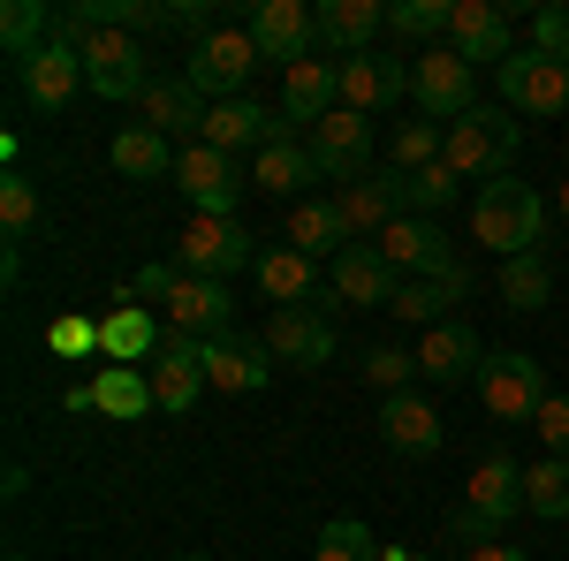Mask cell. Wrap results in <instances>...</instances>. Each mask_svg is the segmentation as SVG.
Returning a JSON list of instances; mask_svg holds the SVG:
<instances>
[{
    "label": "cell",
    "instance_id": "cell-44",
    "mask_svg": "<svg viewBox=\"0 0 569 561\" xmlns=\"http://www.w3.org/2000/svg\"><path fill=\"white\" fill-rule=\"evenodd\" d=\"M46 349H53V357H99V319H77V311L53 319V327H46Z\"/></svg>",
    "mask_w": 569,
    "mask_h": 561
},
{
    "label": "cell",
    "instance_id": "cell-47",
    "mask_svg": "<svg viewBox=\"0 0 569 561\" xmlns=\"http://www.w3.org/2000/svg\"><path fill=\"white\" fill-rule=\"evenodd\" d=\"M463 561H531V554H525V547H501V539H493V547H471Z\"/></svg>",
    "mask_w": 569,
    "mask_h": 561
},
{
    "label": "cell",
    "instance_id": "cell-8",
    "mask_svg": "<svg viewBox=\"0 0 569 561\" xmlns=\"http://www.w3.org/2000/svg\"><path fill=\"white\" fill-rule=\"evenodd\" d=\"M410 99H418V114H433V122H463L471 107H479V91H471V61L456 53V46H426L418 61H410Z\"/></svg>",
    "mask_w": 569,
    "mask_h": 561
},
{
    "label": "cell",
    "instance_id": "cell-13",
    "mask_svg": "<svg viewBox=\"0 0 569 561\" xmlns=\"http://www.w3.org/2000/svg\"><path fill=\"white\" fill-rule=\"evenodd\" d=\"M335 107H342V61L311 53L297 69H281V107H273V114H281L289 130H319Z\"/></svg>",
    "mask_w": 569,
    "mask_h": 561
},
{
    "label": "cell",
    "instance_id": "cell-15",
    "mask_svg": "<svg viewBox=\"0 0 569 561\" xmlns=\"http://www.w3.org/2000/svg\"><path fill=\"white\" fill-rule=\"evenodd\" d=\"M305 144H311V160H319V174H335L342 190L372 174V122H365V114H350V107H335V114H327Z\"/></svg>",
    "mask_w": 569,
    "mask_h": 561
},
{
    "label": "cell",
    "instance_id": "cell-36",
    "mask_svg": "<svg viewBox=\"0 0 569 561\" xmlns=\"http://www.w3.org/2000/svg\"><path fill=\"white\" fill-rule=\"evenodd\" d=\"M525 509L539 523H569V463L562 455H547V463L525 471Z\"/></svg>",
    "mask_w": 569,
    "mask_h": 561
},
{
    "label": "cell",
    "instance_id": "cell-46",
    "mask_svg": "<svg viewBox=\"0 0 569 561\" xmlns=\"http://www.w3.org/2000/svg\"><path fill=\"white\" fill-rule=\"evenodd\" d=\"M531 432L547 440V455H562V463H569V394H547V410L531 418Z\"/></svg>",
    "mask_w": 569,
    "mask_h": 561
},
{
    "label": "cell",
    "instance_id": "cell-50",
    "mask_svg": "<svg viewBox=\"0 0 569 561\" xmlns=\"http://www.w3.org/2000/svg\"><path fill=\"white\" fill-rule=\"evenodd\" d=\"M16 561H31V554H16Z\"/></svg>",
    "mask_w": 569,
    "mask_h": 561
},
{
    "label": "cell",
    "instance_id": "cell-35",
    "mask_svg": "<svg viewBox=\"0 0 569 561\" xmlns=\"http://www.w3.org/2000/svg\"><path fill=\"white\" fill-rule=\"evenodd\" d=\"M91 394H99V410H107V418H122V425L152 418V380H144L137 364H107V372L91 380Z\"/></svg>",
    "mask_w": 569,
    "mask_h": 561
},
{
    "label": "cell",
    "instance_id": "cell-11",
    "mask_svg": "<svg viewBox=\"0 0 569 561\" xmlns=\"http://www.w3.org/2000/svg\"><path fill=\"white\" fill-rule=\"evenodd\" d=\"M176 190L198 206L206 220H236V206H243V174H236V160L228 152H213V144H182V160H176Z\"/></svg>",
    "mask_w": 569,
    "mask_h": 561
},
{
    "label": "cell",
    "instance_id": "cell-39",
    "mask_svg": "<svg viewBox=\"0 0 569 561\" xmlns=\"http://www.w3.org/2000/svg\"><path fill=\"white\" fill-rule=\"evenodd\" d=\"M402 198H410V213H448L456 198H463V174L448 168V160H433V168H418V174H402Z\"/></svg>",
    "mask_w": 569,
    "mask_h": 561
},
{
    "label": "cell",
    "instance_id": "cell-28",
    "mask_svg": "<svg viewBox=\"0 0 569 561\" xmlns=\"http://www.w3.org/2000/svg\"><path fill=\"white\" fill-rule=\"evenodd\" d=\"M206 107H213V99L190 84V77H168V84L144 91V130H160L168 144H176V137L198 144V137H206Z\"/></svg>",
    "mask_w": 569,
    "mask_h": 561
},
{
    "label": "cell",
    "instance_id": "cell-12",
    "mask_svg": "<svg viewBox=\"0 0 569 561\" xmlns=\"http://www.w3.org/2000/svg\"><path fill=\"white\" fill-rule=\"evenodd\" d=\"M493 77H501V107H517V114L555 122V114L569 107V69H562V61H547V53H531V46H525V53H509Z\"/></svg>",
    "mask_w": 569,
    "mask_h": 561
},
{
    "label": "cell",
    "instance_id": "cell-43",
    "mask_svg": "<svg viewBox=\"0 0 569 561\" xmlns=\"http://www.w3.org/2000/svg\"><path fill=\"white\" fill-rule=\"evenodd\" d=\"M365 380L380 394H410L418 380V349H365Z\"/></svg>",
    "mask_w": 569,
    "mask_h": 561
},
{
    "label": "cell",
    "instance_id": "cell-4",
    "mask_svg": "<svg viewBox=\"0 0 569 561\" xmlns=\"http://www.w3.org/2000/svg\"><path fill=\"white\" fill-rule=\"evenodd\" d=\"M517 144H525V130L509 122V107H471L456 130H448V168L463 174V182H493V174H509V160H517Z\"/></svg>",
    "mask_w": 569,
    "mask_h": 561
},
{
    "label": "cell",
    "instance_id": "cell-18",
    "mask_svg": "<svg viewBox=\"0 0 569 561\" xmlns=\"http://www.w3.org/2000/svg\"><path fill=\"white\" fill-rule=\"evenodd\" d=\"M16 84H23L31 107L53 114V107H69V99L84 91V53H77L69 39H46L39 53H23V61H16Z\"/></svg>",
    "mask_w": 569,
    "mask_h": 561
},
{
    "label": "cell",
    "instance_id": "cell-29",
    "mask_svg": "<svg viewBox=\"0 0 569 561\" xmlns=\"http://www.w3.org/2000/svg\"><path fill=\"white\" fill-rule=\"evenodd\" d=\"M395 289H402V273H395L372 243H350V251L335 259V303H372V311H388Z\"/></svg>",
    "mask_w": 569,
    "mask_h": 561
},
{
    "label": "cell",
    "instance_id": "cell-22",
    "mask_svg": "<svg viewBox=\"0 0 569 561\" xmlns=\"http://www.w3.org/2000/svg\"><path fill=\"white\" fill-rule=\"evenodd\" d=\"M335 213H342V228H350V243H365V236H380V228H395V220L410 213V198H402V174H365V182H350L342 198H335Z\"/></svg>",
    "mask_w": 569,
    "mask_h": 561
},
{
    "label": "cell",
    "instance_id": "cell-19",
    "mask_svg": "<svg viewBox=\"0 0 569 561\" xmlns=\"http://www.w3.org/2000/svg\"><path fill=\"white\" fill-rule=\"evenodd\" d=\"M410 99V61L402 53H357L342 61V107L350 114H388Z\"/></svg>",
    "mask_w": 569,
    "mask_h": 561
},
{
    "label": "cell",
    "instance_id": "cell-49",
    "mask_svg": "<svg viewBox=\"0 0 569 561\" xmlns=\"http://www.w3.org/2000/svg\"><path fill=\"white\" fill-rule=\"evenodd\" d=\"M176 561H213V554H176Z\"/></svg>",
    "mask_w": 569,
    "mask_h": 561
},
{
    "label": "cell",
    "instance_id": "cell-25",
    "mask_svg": "<svg viewBox=\"0 0 569 561\" xmlns=\"http://www.w3.org/2000/svg\"><path fill=\"white\" fill-rule=\"evenodd\" d=\"M206 380L220 394H259L273 380V349L251 334H220V342H206Z\"/></svg>",
    "mask_w": 569,
    "mask_h": 561
},
{
    "label": "cell",
    "instance_id": "cell-14",
    "mask_svg": "<svg viewBox=\"0 0 569 561\" xmlns=\"http://www.w3.org/2000/svg\"><path fill=\"white\" fill-rule=\"evenodd\" d=\"M486 357L493 349L479 342V327L471 319H448L433 334H418V380H433V388H463V380H479Z\"/></svg>",
    "mask_w": 569,
    "mask_h": 561
},
{
    "label": "cell",
    "instance_id": "cell-16",
    "mask_svg": "<svg viewBox=\"0 0 569 561\" xmlns=\"http://www.w3.org/2000/svg\"><path fill=\"white\" fill-rule=\"evenodd\" d=\"M144 380H152V410L182 418L198 394L213 388V380H206V342H182V334H168V342H160V357L144 364Z\"/></svg>",
    "mask_w": 569,
    "mask_h": 561
},
{
    "label": "cell",
    "instance_id": "cell-3",
    "mask_svg": "<svg viewBox=\"0 0 569 561\" xmlns=\"http://www.w3.org/2000/svg\"><path fill=\"white\" fill-rule=\"evenodd\" d=\"M471 236L486 251H501V259H531L539 236H547V198L531 182H517V174H493L471 198Z\"/></svg>",
    "mask_w": 569,
    "mask_h": 561
},
{
    "label": "cell",
    "instance_id": "cell-24",
    "mask_svg": "<svg viewBox=\"0 0 569 561\" xmlns=\"http://www.w3.org/2000/svg\"><path fill=\"white\" fill-rule=\"evenodd\" d=\"M160 311L152 303H114L107 319H99V357L107 364H152L160 357Z\"/></svg>",
    "mask_w": 569,
    "mask_h": 561
},
{
    "label": "cell",
    "instance_id": "cell-20",
    "mask_svg": "<svg viewBox=\"0 0 569 561\" xmlns=\"http://www.w3.org/2000/svg\"><path fill=\"white\" fill-rule=\"evenodd\" d=\"M448 46L463 53V61H509L517 53V23H509V8L501 0H456V16H448Z\"/></svg>",
    "mask_w": 569,
    "mask_h": 561
},
{
    "label": "cell",
    "instance_id": "cell-5",
    "mask_svg": "<svg viewBox=\"0 0 569 561\" xmlns=\"http://www.w3.org/2000/svg\"><path fill=\"white\" fill-rule=\"evenodd\" d=\"M547 364H531L525 349H493L486 357V372H479V402H486V418L493 425H531L539 410H547Z\"/></svg>",
    "mask_w": 569,
    "mask_h": 561
},
{
    "label": "cell",
    "instance_id": "cell-42",
    "mask_svg": "<svg viewBox=\"0 0 569 561\" xmlns=\"http://www.w3.org/2000/svg\"><path fill=\"white\" fill-rule=\"evenodd\" d=\"M311 561H380V539H372V531H365L357 517H335L327 531H319Z\"/></svg>",
    "mask_w": 569,
    "mask_h": 561
},
{
    "label": "cell",
    "instance_id": "cell-34",
    "mask_svg": "<svg viewBox=\"0 0 569 561\" xmlns=\"http://www.w3.org/2000/svg\"><path fill=\"white\" fill-rule=\"evenodd\" d=\"M311 281H319V273H311L305 251H289V243L259 251V289L281 303V311H311Z\"/></svg>",
    "mask_w": 569,
    "mask_h": 561
},
{
    "label": "cell",
    "instance_id": "cell-23",
    "mask_svg": "<svg viewBox=\"0 0 569 561\" xmlns=\"http://www.w3.org/2000/svg\"><path fill=\"white\" fill-rule=\"evenodd\" d=\"M380 23H388V8H380V0H319V8H311L319 53H342V61H357V53L372 46Z\"/></svg>",
    "mask_w": 569,
    "mask_h": 561
},
{
    "label": "cell",
    "instance_id": "cell-32",
    "mask_svg": "<svg viewBox=\"0 0 569 561\" xmlns=\"http://www.w3.org/2000/svg\"><path fill=\"white\" fill-rule=\"evenodd\" d=\"M289 251H305L311 266L350 251V228H342V213H335V198H305V206H289Z\"/></svg>",
    "mask_w": 569,
    "mask_h": 561
},
{
    "label": "cell",
    "instance_id": "cell-27",
    "mask_svg": "<svg viewBox=\"0 0 569 561\" xmlns=\"http://www.w3.org/2000/svg\"><path fill=\"white\" fill-rule=\"evenodd\" d=\"M456 303H471V273H440V281H402L388 303V319H402V327H418V334H433V327H448V311Z\"/></svg>",
    "mask_w": 569,
    "mask_h": 561
},
{
    "label": "cell",
    "instance_id": "cell-21",
    "mask_svg": "<svg viewBox=\"0 0 569 561\" xmlns=\"http://www.w3.org/2000/svg\"><path fill=\"white\" fill-rule=\"evenodd\" d=\"M251 39H259V53L281 61V69H297V61L319 53V31H311L305 0H259V8H251Z\"/></svg>",
    "mask_w": 569,
    "mask_h": 561
},
{
    "label": "cell",
    "instance_id": "cell-30",
    "mask_svg": "<svg viewBox=\"0 0 569 561\" xmlns=\"http://www.w3.org/2000/svg\"><path fill=\"white\" fill-rule=\"evenodd\" d=\"M380 440H388L395 455H433L440 440H448V425H440V410L426 394H388L380 402Z\"/></svg>",
    "mask_w": 569,
    "mask_h": 561
},
{
    "label": "cell",
    "instance_id": "cell-45",
    "mask_svg": "<svg viewBox=\"0 0 569 561\" xmlns=\"http://www.w3.org/2000/svg\"><path fill=\"white\" fill-rule=\"evenodd\" d=\"M531 53H547V61L569 69V8H539L531 16Z\"/></svg>",
    "mask_w": 569,
    "mask_h": 561
},
{
    "label": "cell",
    "instance_id": "cell-9",
    "mask_svg": "<svg viewBox=\"0 0 569 561\" xmlns=\"http://www.w3.org/2000/svg\"><path fill=\"white\" fill-rule=\"evenodd\" d=\"M77 53H84V84L99 91V99H144V91H152L137 31H84Z\"/></svg>",
    "mask_w": 569,
    "mask_h": 561
},
{
    "label": "cell",
    "instance_id": "cell-10",
    "mask_svg": "<svg viewBox=\"0 0 569 561\" xmlns=\"http://www.w3.org/2000/svg\"><path fill=\"white\" fill-rule=\"evenodd\" d=\"M176 266L182 273H198V281H228L236 266H259V251H251V236H243V220H190L176 236Z\"/></svg>",
    "mask_w": 569,
    "mask_h": 561
},
{
    "label": "cell",
    "instance_id": "cell-17",
    "mask_svg": "<svg viewBox=\"0 0 569 561\" xmlns=\"http://www.w3.org/2000/svg\"><path fill=\"white\" fill-rule=\"evenodd\" d=\"M259 342L273 349V364L319 372V364H335V319H327V311H273Z\"/></svg>",
    "mask_w": 569,
    "mask_h": 561
},
{
    "label": "cell",
    "instance_id": "cell-38",
    "mask_svg": "<svg viewBox=\"0 0 569 561\" xmlns=\"http://www.w3.org/2000/svg\"><path fill=\"white\" fill-rule=\"evenodd\" d=\"M46 39H53V16H46V0H8V8H0V46H8V61L39 53Z\"/></svg>",
    "mask_w": 569,
    "mask_h": 561
},
{
    "label": "cell",
    "instance_id": "cell-41",
    "mask_svg": "<svg viewBox=\"0 0 569 561\" xmlns=\"http://www.w3.org/2000/svg\"><path fill=\"white\" fill-rule=\"evenodd\" d=\"M448 16H456V0H395V8H388V31H395V39L433 46V39H448Z\"/></svg>",
    "mask_w": 569,
    "mask_h": 561
},
{
    "label": "cell",
    "instance_id": "cell-1",
    "mask_svg": "<svg viewBox=\"0 0 569 561\" xmlns=\"http://www.w3.org/2000/svg\"><path fill=\"white\" fill-rule=\"evenodd\" d=\"M130 297H144L160 319H168V334L182 342H220V334H236V303H228V281H198V273H182L176 259L144 266L130 281Z\"/></svg>",
    "mask_w": 569,
    "mask_h": 561
},
{
    "label": "cell",
    "instance_id": "cell-6",
    "mask_svg": "<svg viewBox=\"0 0 569 561\" xmlns=\"http://www.w3.org/2000/svg\"><path fill=\"white\" fill-rule=\"evenodd\" d=\"M266 53L259 39H251V23H220L213 39H198L190 46V84L206 91V99H243V84H251V69H259Z\"/></svg>",
    "mask_w": 569,
    "mask_h": 561
},
{
    "label": "cell",
    "instance_id": "cell-48",
    "mask_svg": "<svg viewBox=\"0 0 569 561\" xmlns=\"http://www.w3.org/2000/svg\"><path fill=\"white\" fill-rule=\"evenodd\" d=\"M555 206H562V220H569V182H562V198H555Z\"/></svg>",
    "mask_w": 569,
    "mask_h": 561
},
{
    "label": "cell",
    "instance_id": "cell-37",
    "mask_svg": "<svg viewBox=\"0 0 569 561\" xmlns=\"http://www.w3.org/2000/svg\"><path fill=\"white\" fill-rule=\"evenodd\" d=\"M547 297H555V273H547L539 251L531 259H501V303L509 311H547Z\"/></svg>",
    "mask_w": 569,
    "mask_h": 561
},
{
    "label": "cell",
    "instance_id": "cell-7",
    "mask_svg": "<svg viewBox=\"0 0 569 561\" xmlns=\"http://www.w3.org/2000/svg\"><path fill=\"white\" fill-rule=\"evenodd\" d=\"M372 251L402 273V281H440V273H463V259H456V243H448V228L426 213H402L395 228H380L372 236Z\"/></svg>",
    "mask_w": 569,
    "mask_h": 561
},
{
    "label": "cell",
    "instance_id": "cell-26",
    "mask_svg": "<svg viewBox=\"0 0 569 561\" xmlns=\"http://www.w3.org/2000/svg\"><path fill=\"white\" fill-rule=\"evenodd\" d=\"M273 130H281V114H266L259 99H213V107H206V137H198V144H213V152H228V160H236V152H259Z\"/></svg>",
    "mask_w": 569,
    "mask_h": 561
},
{
    "label": "cell",
    "instance_id": "cell-2",
    "mask_svg": "<svg viewBox=\"0 0 569 561\" xmlns=\"http://www.w3.org/2000/svg\"><path fill=\"white\" fill-rule=\"evenodd\" d=\"M517 517H525V463L493 448V455H479L471 478H463V509H456V523H448V539L493 547ZM471 547H463V554H471Z\"/></svg>",
    "mask_w": 569,
    "mask_h": 561
},
{
    "label": "cell",
    "instance_id": "cell-33",
    "mask_svg": "<svg viewBox=\"0 0 569 561\" xmlns=\"http://www.w3.org/2000/svg\"><path fill=\"white\" fill-rule=\"evenodd\" d=\"M107 160H114V174H130V182H176V160H182V152L160 130L130 122V130L114 137V152H107Z\"/></svg>",
    "mask_w": 569,
    "mask_h": 561
},
{
    "label": "cell",
    "instance_id": "cell-31",
    "mask_svg": "<svg viewBox=\"0 0 569 561\" xmlns=\"http://www.w3.org/2000/svg\"><path fill=\"white\" fill-rule=\"evenodd\" d=\"M319 160H311V144H297V130L281 122V130L259 144V160H251V190H273V198H289V190H305Z\"/></svg>",
    "mask_w": 569,
    "mask_h": 561
},
{
    "label": "cell",
    "instance_id": "cell-40",
    "mask_svg": "<svg viewBox=\"0 0 569 561\" xmlns=\"http://www.w3.org/2000/svg\"><path fill=\"white\" fill-rule=\"evenodd\" d=\"M39 220H46V206H39V182L8 168V174H0V228H8V243H23V236H31Z\"/></svg>",
    "mask_w": 569,
    "mask_h": 561
}]
</instances>
